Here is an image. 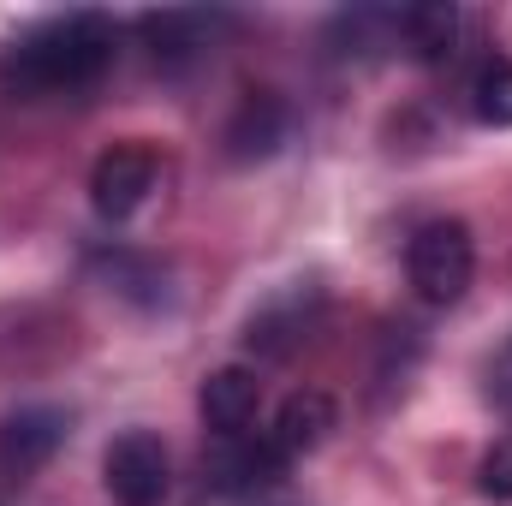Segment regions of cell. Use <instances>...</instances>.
Returning <instances> with one entry per match:
<instances>
[{
  "instance_id": "1",
  "label": "cell",
  "mask_w": 512,
  "mask_h": 506,
  "mask_svg": "<svg viewBox=\"0 0 512 506\" xmlns=\"http://www.w3.org/2000/svg\"><path fill=\"white\" fill-rule=\"evenodd\" d=\"M120 54V24L108 12H54L24 24L0 48V90L12 96H78L102 84V72Z\"/></svg>"
},
{
  "instance_id": "2",
  "label": "cell",
  "mask_w": 512,
  "mask_h": 506,
  "mask_svg": "<svg viewBox=\"0 0 512 506\" xmlns=\"http://www.w3.org/2000/svg\"><path fill=\"white\" fill-rule=\"evenodd\" d=\"M405 274L423 304H459L477 274V245L465 221H423L405 245Z\"/></svg>"
},
{
  "instance_id": "3",
  "label": "cell",
  "mask_w": 512,
  "mask_h": 506,
  "mask_svg": "<svg viewBox=\"0 0 512 506\" xmlns=\"http://www.w3.org/2000/svg\"><path fill=\"white\" fill-rule=\"evenodd\" d=\"M280 477H286V459L268 441V429L262 435H251V429L245 435H215V447L203 453V495H215V501H256Z\"/></svg>"
},
{
  "instance_id": "4",
  "label": "cell",
  "mask_w": 512,
  "mask_h": 506,
  "mask_svg": "<svg viewBox=\"0 0 512 506\" xmlns=\"http://www.w3.org/2000/svg\"><path fill=\"white\" fill-rule=\"evenodd\" d=\"M102 483L114 506H161L173 489V465H167V441L155 429H126L120 441H108L102 453Z\"/></svg>"
},
{
  "instance_id": "5",
  "label": "cell",
  "mask_w": 512,
  "mask_h": 506,
  "mask_svg": "<svg viewBox=\"0 0 512 506\" xmlns=\"http://www.w3.org/2000/svg\"><path fill=\"white\" fill-rule=\"evenodd\" d=\"M155 173H161V161H155L149 143H114V149L96 161V173H90V203H96V215H102V221L137 215L143 197L155 191Z\"/></svg>"
},
{
  "instance_id": "6",
  "label": "cell",
  "mask_w": 512,
  "mask_h": 506,
  "mask_svg": "<svg viewBox=\"0 0 512 506\" xmlns=\"http://www.w3.org/2000/svg\"><path fill=\"white\" fill-rule=\"evenodd\" d=\"M72 435V417L60 405H18L0 417V471L6 477H36Z\"/></svg>"
},
{
  "instance_id": "7",
  "label": "cell",
  "mask_w": 512,
  "mask_h": 506,
  "mask_svg": "<svg viewBox=\"0 0 512 506\" xmlns=\"http://www.w3.org/2000/svg\"><path fill=\"white\" fill-rule=\"evenodd\" d=\"M197 411H203V423L215 435H245L256 423V411H262V381H256V370H245V364L209 370L203 387H197Z\"/></svg>"
},
{
  "instance_id": "8",
  "label": "cell",
  "mask_w": 512,
  "mask_h": 506,
  "mask_svg": "<svg viewBox=\"0 0 512 506\" xmlns=\"http://www.w3.org/2000/svg\"><path fill=\"white\" fill-rule=\"evenodd\" d=\"M221 30H227L221 12H143V18H137V36L149 42L155 66H185V60H197L203 48H215Z\"/></svg>"
},
{
  "instance_id": "9",
  "label": "cell",
  "mask_w": 512,
  "mask_h": 506,
  "mask_svg": "<svg viewBox=\"0 0 512 506\" xmlns=\"http://www.w3.org/2000/svg\"><path fill=\"white\" fill-rule=\"evenodd\" d=\"M340 423V411H334V399L322 393V387H298L280 411H274V423H268V441L280 447V459L292 465L298 453H316L322 441H328V429Z\"/></svg>"
},
{
  "instance_id": "10",
  "label": "cell",
  "mask_w": 512,
  "mask_h": 506,
  "mask_svg": "<svg viewBox=\"0 0 512 506\" xmlns=\"http://www.w3.org/2000/svg\"><path fill=\"white\" fill-rule=\"evenodd\" d=\"M316 292L310 286H292V292H280V298H268L262 310L251 316V328H245V340H251L262 358H286L304 334H310V322H316Z\"/></svg>"
},
{
  "instance_id": "11",
  "label": "cell",
  "mask_w": 512,
  "mask_h": 506,
  "mask_svg": "<svg viewBox=\"0 0 512 506\" xmlns=\"http://www.w3.org/2000/svg\"><path fill=\"white\" fill-rule=\"evenodd\" d=\"M399 48L423 66L453 60L459 48V12L453 6H399Z\"/></svg>"
},
{
  "instance_id": "12",
  "label": "cell",
  "mask_w": 512,
  "mask_h": 506,
  "mask_svg": "<svg viewBox=\"0 0 512 506\" xmlns=\"http://www.w3.org/2000/svg\"><path fill=\"white\" fill-rule=\"evenodd\" d=\"M286 143V108L274 102V96H251L239 114H233V126H227V155L233 161H262V155H274Z\"/></svg>"
},
{
  "instance_id": "13",
  "label": "cell",
  "mask_w": 512,
  "mask_h": 506,
  "mask_svg": "<svg viewBox=\"0 0 512 506\" xmlns=\"http://www.w3.org/2000/svg\"><path fill=\"white\" fill-rule=\"evenodd\" d=\"M471 114L483 120V126L507 131L512 126V54H489L477 72H471Z\"/></svg>"
},
{
  "instance_id": "14",
  "label": "cell",
  "mask_w": 512,
  "mask_h": 506,
  "mask_svg": "<svg viewBox=\"0 0 512 506\" xmlns=\"http://www.w3.org/2000/svg\"><path fill=\"white\" fill-rule=\"evenodd\" d=\"M477 489H483V501H512V435H501V441L483 453Z\"/></svg>"
},
{
  "instance_id": "15",
  "label": "cell",
  "mask_w": 512,
  "mask_h": 506,
  "mask_svg": "<svg viewBox=\"0 0 512 506\" xmlns=\"http://www.w3.org/2000/svg\"><path fill=\"white\" fill-rule=\"evenodd\" d=\"M489 399H495V405L512 417V340L501 346V358L489 364Z\"/></svg>"
}]
</instances>
